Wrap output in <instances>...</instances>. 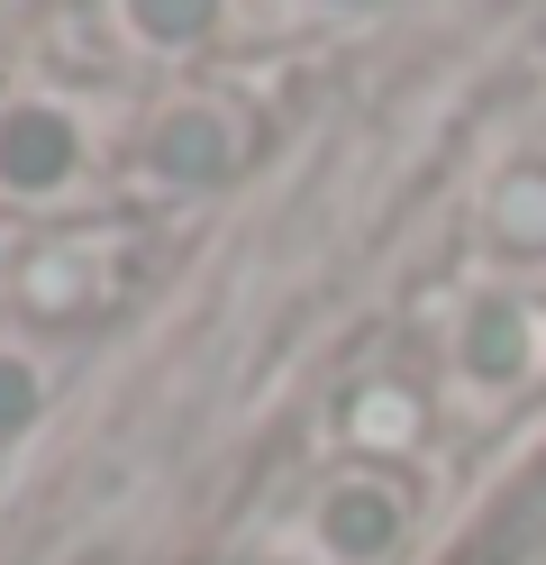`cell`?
<instances>
[{
    "label": "cell",
    "instance_id": "cell-1",
    "mask_svg": "<svg viewBox=\"0 0 546 565\" xmlns=\"http://www.w3.org/2000/svg\"><path fill=\"white\" fill-rule=\"evenodd\" d=\"M447 374L473 383V402H520L546 374V292H483Z\"/></svg>",
    "mask_w": 546,
    "mask_h": 565
}]
</instances>
